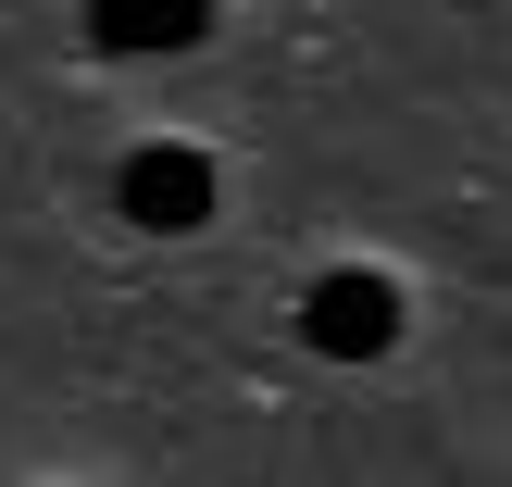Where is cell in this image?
<instances>
[{
	"label": "cell",
	"mask_w": 512,
	"mask_h": 487,
	"mask_svg": "<svg viewBox=\"0 0 512 487\" xmlns=\"http://www.w3.org/2000/svg\"><path fill=\"white\" fill-rule=\"evenodd\" d=\"M113 200L150 225V238H188L200 213H213V150H188V138H163V150H138V163L113 175Z\"/></svg>",
	"instance_id": "cell-1"
},
{
	"label": "cell",
	"mask_w": 512,
	"mask_h": 487,
	"mask_svg": "<svg viewBox=\"0 0 512 487\" xmlns=\"http://www.w3.org/2000/svg\"><path fill=\"white\" fill-rule=\"evenodd\" d=\"M300 338H313L325 363H375V350L400 338V288L388 275H325V288L300 300Z\"/></svg>",
	"instance_id": "cell-2"
},
{
	"label": "cell",
	"mask_w": 512,
	"mask_h": 487,
	"mask_svg": "<svg viewBox=\"0 0 512 487\" xmlns=\"http://www.w3.org/2000/svg\"><path fill=\"white\" fill-rule=\"evenodd\" d=\"M200 25H213V0H88V38L125 50V63L138 50H188Z\"/></svg>",
	"instance_id": "cell-3"
}]
</instances>
